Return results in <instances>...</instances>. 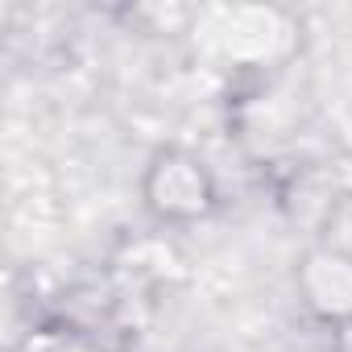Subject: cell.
Instances as JSON below:
<instances>
[{
	"label": "cell",
	"mask_w": 352,
	"mask_h": 352,
	"mask_svg": "<svg viewBox=\"0 0 352 352\" xmlns=\"http://www.w3.org/2000/svg\"><path fill=\"white\" fill-rule=\"evenodd\" d=\"M145 204L162 220H199L216 204V183L187 149H157L145 170Z\"/></svg>",
	"instance_id": "1"
},
{
	"label": "cell",
	"mask_w": 352,
	"mask_h": 352,
	"mask_svg": "<svg viewBox=\"0 0 352 352\" xmlns=\"http://www.w3.org/2000/svg\"><path fill=\"white\" fill-rule=\"evenodd\" d=\"M298 286L307 294V307L319 311L323 319H352V257L331 249L307 253Z\"/></svg>",
	"instance_id": "2"
}]
</instances>
